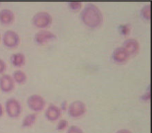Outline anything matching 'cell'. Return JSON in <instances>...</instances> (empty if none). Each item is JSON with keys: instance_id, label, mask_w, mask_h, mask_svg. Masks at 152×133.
Listing matches in <instances>:
<instances>
[{"instance_id": "6da1fadb", "label": "cell", "mask_w": 152, "mask_h": 133, "mask_svg": "<svg viewBox=\"0 0 152 133\" xmlns=\"http://www.w3.org/2000/svg\"><path fill=\"white\" fill-rule=\"evenodd\" d=\"M80 19L87 28L95 29L100 27L103 23L104 16L102 10L96 4L88 3L82 10Z\"/></svg>"}, {"instance_id": "7a4b0ae2", "label": "cell", "mask_w": 152, "mask_h": 133, "mask_svg": "<svg viewBox=\"0 0 152 133\" xmlns=\"http://www.w3.org/2000/svg\"><path fill=\"white\" fill-rule=\"evenodd\" d=\"M32 24L34 27L40 30L46 29L51 25L53 18L47 11H39L32 17Z\"/></svg>"}, {"instance_id": "3957f363", "label": "cell", "mask_w": 152, "mask_h": 133, "mask_svg": "<svg viewBox=\"0 0 152 133\" xmlns=\"http://www.w3.org/2000/svg\"><path fill=\"white\" fill-rule=\"evenodd\" d=\"M4 111L10 118H17L22 112V107L20 102L15 98H10L5 101Z\"/></svg>"}, {"instance_id": "277c9868", "label": "cell", "mask_w": 152, "mask_h": 133, "mask_svg": "<svg viewBox=\"0 0 152 133\" xmlns=\"http://www.w3.org/2000/svg\"><path fill=\"white\" fill-rule=\"evenodd\" d=\"M27 105L28 108L34 113L41 112L45 109L46 101L42 96L38 94H33L30 95L27 99Z\"/></svg>"}, {"instance_id": "5b68a950", "label": "cell", "mask_w": 152, "mask_h": 133, "mask_svg": "<svg viewBox=\"0 0 152 133\" xmlns=\"http://www.w3.org/2000/svg\"><path fill=\"white\" fill-rule=\"evenodd\" d=\"M1 42L7 48H16L20 44V37L16 31L7 30L1 36Z\"/></svg>"}, {"instance_id": "8992f818", "label": "cell", "mask_w": 152, "mask_h": 133, "mask_svg": "<svg viewBox=\"0 0 152 133\" xmlns=\"http://www.w3.org/2000/svg\"><path fill=\"white\" fill-rule=\"evenodd\" d=\"M68 114L72 118H79L84 115L87 112V107L83 101H74L68 104Z\"/></svg>"}, {"instance_id": "52a82bcc", "label": "cell", "mask_w": 152, "mask_h": 133, "mask_svg": "<svg viewBox=\"0 0 152 133\" xmlns=\"http://www.w3.org/2000/svg\"><path fill=\"white\" fill-rule=\"evenodd\" d=\"M56 39V35L52 31L48 30L43 29L37 31L34 35V42L39 46H43L50 41H53Z\"/></svg>"}, {"instance_id": "ba28073f", "label": "cell", "mask_w": 152, "mask_h": 133, "mask_svg": "<svg viewBox=\"0 0 152 133\" xmlns=\"http://www.w3.org/2000/svg\"><path fill=\"white\" fill-rule=\"evenodd\" d=\"M130 57L131 56L128 53L127 51L123 46L116 48L113 51L112 54H111L112 60L116 64H119V65H123V64L126 63L129 61Z\"/></svg>"}, {"instance_id": "9c48e42d", "label": "cell", "mask_w": 152, "mask_h": 133, "mask_svg": "<svg viewBox=\"0 0 152 133\" xmlns=\"http://www.w3.org/2000/svg\"><path fill=\"white\" fill-rule=\"evenodd\" d=\"M62 112L59 107L51 104L46 108L45 112V116L48 121H58L62 116Z\"/></svg>"}, {"instance_id": "30bf717a", "label": "cell", "mask_w": 152, "mask_h": 133, "mask_svg": "<svg viewBox=\"0 0 152 133\" xmlns=\"http://www.w3.org/2000/svg\"><path fill=\"white\" fill-rule=\"evenodd\" d=\"M15 84L16 83L10 74H4L0 77V90L4 93L11 92L14 89Z\"/></svg>"}, {"instance_id": "8fae6325", "label": "cell", "mask_w": 152, "mask_h": 133, "mask_svg": "<svg viewBox=\"0 0 152 133\" xmlns=\"http://www.w3.org/2000/svg\"><path fill=\"white\" fill-rule=\"evenodd\" d=\"M122 46L127 51L130 56L136 55L140 49V44L139 41L134 38H128L125 40Z\"/></svg>"}, {"instance_id": "7c38bea8", "label": "cell", "mask_w": 152, "mask_h": 133, "mask_svg": "<svg viewBox=\"0 0 152 133\" xmlns=\"http://www.w3.org/2000/svg\"><path fill=\"white\" fill-rule=\"evenodd\" d=\"M15 13L12 10L4 8L0 10V23L3 25H11L15 21Z\"/></svg>"}, {"instance_id": "4fadbf2b", "label": "cell", "mask_w": 152, "mask_h": 133, "mask_svg": "<svg viewBox=\"0 0 152 133\" xmlns=\"http://www.w3.org/2000/svg\"><path fill=\"white\" fill-rule=\"evenodd\" d=\"M10 62L15 68H22L26 62L25 55L21 52L12 54L10 57Z\"/></svg>"}, {"instance_id": "5bb4252c", "label": "cell", "mask_w": 152, "mask_h": 133, "mask_svg": "<svg viewBox=\"0 0 152 133\" xmlns=\"http://www.w3.org/2000/svg\"><path fill=\"white\" fill-rule=\"evenodd\" d=\"M37 120V113H30V114L27 115L24 117L23 120L22 121V128L24 129H27V128H31L35 124L36 121Z\"/></svg>"}, {"instance_id": "9a60e30c", "label": "cell", "mask_w": 152, "mask_h": 133, "mask_svg": "<svg viewBox=\"0 0 152 133\" xmlns=\"http://www.w3.org/2000/svg\"><path fill=\"white\" fill-rule=\"evenodd\" d=\"M11 77L15 83L19 85L24 84L28 80V76H27L26 73L21 69H17L13 71Z\"/></svg>"}, {"instance_id": "2e32d148", "label": "cell", "mask_w": 152, "mask_h": 133, "mask_svg": "<svg viewBox=\"0 0 152 133\" xmlns=\"http://www.w3.org/2000/svg\"><path fill=\"white\" fill-rule=\"evenodd\" d=\"M140 16L142 19L146 22H150L151 20V4H145L140 10Z\"/></svg>"}, {"instance_id": "e0dca14e", "label": "cell", "mask_w": 152, "mask_h": 133, "mask_svg": "<svg viewBox=\"0 0 152 133\" xmlns=\"http://www.w3.org/2000/svg\"><path fill=\"white\" fill-rule=\"evenodd\" d=\"M68 126H69V123L66 119H59L56 124V130L59 132L64 131L68 129Z\"/></svg>"}, {"instance_id": "ac0fdd59", "label": "cell", "mask_w": 152, "mask_h": 133, "mask_svg": "<svg viewBox=\"0 0 152 133\" xmlns=\"http://www.w3.org/2000/svg\"><path fill=\"white\" fill-rule=\"evenodd\" d=\"M68 7L72 11H78L83 7V2L82 1H69L68 2Z\"/></svg>"}, {"instance_id": "d6986e66", "label": "cell", "mask_w": 152, "mask_h": 133, "mask_svg": "<svg viewBox=\"0 0 152 133\" xmlns=\"http://www.w3.org/2000/svg\"><path fill=\"white\" fill-rule=\"evenodd\" d=\"M66 133H84V132L80 126L72 125V126H68Z\"/></svg>"}, {"instance_id": "ffe728a7", "label": "cell", "mask_w": 152, "mask_h": 133, "mask_svg": "<svg viewBox=\"0 0 152 133\" xmlns=\"http://www.w3.org/2000/svg\"><path fill=\"white\" fill-rule=\"evenodd\" d=\"M131 30V27L129 25H122L119 27V31L122 35L126 36L129 34Z\"/></svg>"}, {"instance_id": "44dd1931", "label": "cell", "mask_w": 152, "mask_h": 133, "mask_svg": "<svg viewBox=\"0 0 152 133\" xmlns=\"http://www.w3.org/2000/svg\"><path fill=\"white\" fill-rule=\"evenodd\" d=\"M6 69H7V64L5 61L2 59H0V74H4Z\"/></svg>"}, {"instance_id": "7402d4cb", "label": "cell", "mask_w": 152, "mask_h": 133, "mask_svg": "<svg viewBox=\"0 0 152 133\" xmlns=\"http://www.w3.org/2000/svg\"><path fill=\"white\" fill-rule=\"evenodd\" d=\"M150 98H151V95H150V92L148 91V92H145L144 95H142V97H141V99L144 101H149Z\"/></svg>"}, {"instance_id": "603a6c76", "label": "cell", "mask_w": 152, "mask_h": 133, "mask_svg": "<svg viewBox=\"0 0 152 133\" xmlns=\"http://www.w3.org/2000/svg\"><path fill=\"white\" fill-rule=\"evenodd\" d=\"M68 102H67L66 101H63V102L61 104V106L59 107V108H60V109L62 111H67V109H68Z\"/></svg>"}, {"instance_id": "cb8c5ba5", "label": "cell", "mask_w": 152, "mask_h": 133, "mask_svg": "<svg viewBox=\"0 0 152 133\" xmlns=\"http://www.w3.org/2000/svg\"><path fill=\"white\" fill-rule=\"evenodd\" d=\"M116 133H132V132L127 129H120L118 131H117Z\"/></svg>"}, {"instance_id": "d4e9b609", "label": "cell", "mask_w": 152, "mask_h": 133, "mask_svg": "<svg viewBox=\"0 0 152 133\" xmlns=\"http://www.w3.org/2000/svg\"><path fill=\"white\" fill-rule=\"evenodd\" d=\"M4 107H3L2 104L0 103V118H1L3 115H4Z\"/></svg>"}, {"instance_id": "484cf974", "label": "cell", "mask_w": 152, "mask_h": 133, "mask_svg": "<svg viewBox=\"0 0 152 133\" xmlns=\"http://www.w3.org/2000/svg\"><path fill=\"white\" fill-rule=\"evenodd\" d=\"M1 34H0V42H1Z\"/></svg>"}]
</instances>
